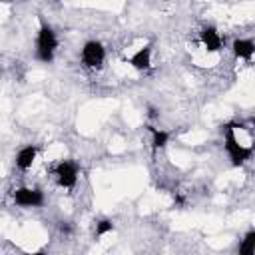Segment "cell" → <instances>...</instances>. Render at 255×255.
<instances>
[{
  "label": "cell",
  "mask_w": 255,
  "mask_h": 255,
  "mask_svg": "<svg viewBox=\"0 0 255 255\" xmlns=\"http://www.w3.org/2000/svg\"><path fill=\"white\" fill-rule=\"evenodd\" d=\"M56 48H58V38H56L54 28L46 24L44 20H40V28L36 36V58L44 64H50L54 60Z\"/></svg>",
  "instance_id": "obj_1"
},
{
  "label": "cell",
  "mask_w": 255,
  "mask_h": 255,
  "mask_svg": "<svg viewBox=\"0 0 255 255\" xmlns=\"http://www.w3.org/2000/svg\"><path fill=\"white\" fill-rule=\"evenodd\" d=\"M235 124H227L225 126V135H223V147L225 153L231 161L233 167H241L249 157H251V147H245L239 143L237 135H235Z\"/></svg>",
  "instance_id": "obj_2"
},
{
  "label": "cell",
  "mask_w": 255,
  "mask_h": 255,
  "mask_svg": "<svg viewBox=\"0 0 255 255\" xmlns=\"http://www.w3.org/2000/svg\"><path fill=\"white\" fill-rule=\"evenodd\" d=\"M80 60L90 70H100L106 60V48L98 40H88L80 50Z\"/></svg>",
  "instance_id": "obj_3"
},
{
  "label": "cell",
  "mask_w": 255,
  "mask_h": 255,
  "mask_svg": "<svg viewBox=\"0 0 255 255\" xmlns=\"http://www.w3.org/2000/svg\"><path fill=\"white\" fill-rule=\"evenodd\" d=\"M54 175H56V181H58L60 187L74 189L76 181H78V165L74 161H70V159H62V161L56 163Z\"/></svg>",
  "instance_id": "obj_4"
},
{
  "label": "cell",
  "mask_w": 255,
  "mask_h": 255,
  "mask_svg": "<svg viewBox=\"0 0 255 255\" xmlns=\"http://www.w3.org/2000/svg\"><path fill=\"white\" fill-rule=\"evenodd\" d=\"M12 199H14V203L18 207H26V209H30V207H42L44 205V193L38 187H26V185H22V187L14 189Z\"/></svg>",
  "instance_id": "obj_5"
},
{
  "label": "cell",
  "mask_w": 255,
  "mask_h": 255,
  "mask_svg": "<svg viewBox=\"0 0 255 255\" xmlns=\"http://www.w3.org/2000/svg\"><path fill=\"white\" fill-rule=\"evenodd\" d=\"M199 42H201V46H203L207 52H219V50L223 48V40H221L219 32H217L213 26L201 28V32H199Z\"/></svg>",
  "instance_id": "obj_6"
},
{
  "label": "cell",
  "mask_w": 255,
  "mask_h": 255,
  "mask_svg": "<svg viewBox=\"0 0 255 255\" xmlns=\"http://www.w3.org/2000/svg\"><path fill=\"white\" fill-rule=\"evenodd\" d=\"M126 62L129 64V66H133L135 70H149L151 68V44H145L143 48H139L133 56H129V58H126Z\"/></svg>",
  "instance_id": "obj_7"
},
{
  "label": "cell",
  "mask_w": 255,
  "mask_h": 255,
  "mask_svg": "<svg viewBox=\"0 0 255 255\" xmlns=\"http://www.w3.org/2000/svg\"><path fill=\"white\" fill-rule=\"evenodd\" d=\"M231 52H233L235 58L249 62V60L255 56V42L245 40V38H237V40H233V44H231Z\"/></svg>",
  "instance_id": "obj_8"
},
{
  "label": "cell",
  "mask_w": 255,
  "mask_h": 255,
  "mask_svg": "<svg viewBox=\"0 0 255 255\" xmlns=\"http://www.w3.org/2000/svg\"><path fill=\"white\" fill-rule=\"evenodd\" d=\"M36 155H38V147L36 145H24V147H20L18 153H16V167L22 169V171H28L32 167Z\"/></svg>",
  "instance_id": "obj_9"
},
{
  "label": "cell",
  "mask_w": 255,
  "mask_h": 255,
  "mask_svg": "<svg viewBox=\"0 0 255 255\" xmlns=\"http://www.w3.org/2000/svg\"><path fill=\"white\" fill-rule=\"evenodd\" d=\"M147 129L151 131V149H153V153L163 149L167 145V141H169V133L163 131V129H157L153 126H147Z\"/></svg>",
  "instance_id": "obj_10"
},
{
  "label": "cell",
  "mask_w": 255,
  "mask_h": 255,
  "mask_svg": "<svg viewBox=\"0 0 255 255\" xmlns=\"http://www.w3.org/2000/svg\"><path fill=\"white\" fill-rule=\"evenodd\" d=\"M237 251H239V255H253L255 253V229H249L243 235Z\"/></svg>",
  "instance_id": "obj_11"
},
{
  "label": "cell",
  "mask_w": 255,
  "mask_h": 255,
  "mask_svg": "<svg viewBox=\"0 0 255 255\" xmlns=\"http://www.w3.org/2000/svg\"><path fill=\"white\" fill-rule=\"evenodd\" d=\"M110 231H114V221L112 219H100L96 223V237H102Z\"/></svg>",
  "instance_id": "obj_12"
},
{
  "label": "cell",
  "mask_w": 255,
  "mask_h": 255,
  "mask_svg": "<svg viewBox=\"0 0 255 255\" xmlns=\"http://www.w3.org/2000/svg\"><path fill=\"white\" fill-rule=\"evenodd\" d=\"M251 122H253V126H255V118H253V120H251Z\"/></svg>",
  "instance_id": "obj_13"
}]
</instances>
